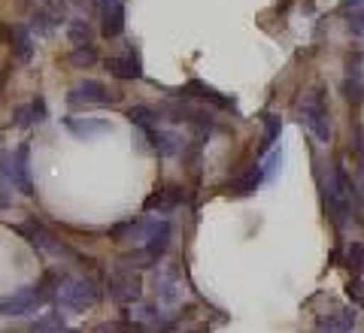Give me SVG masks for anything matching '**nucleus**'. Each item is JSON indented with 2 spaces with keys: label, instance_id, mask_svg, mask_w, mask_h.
<instances>
[{
  "label": "nucleus",
  "instance_id": "obj_8",
  "mask_svg": "<svg viewBox=\"0 0 364 333\" xmlns=\"http://www.w3.org/2000/svg\"><path fill=\"white\" fill-rule=\"evenodd\" d=\"M100 6V33L107 40L119 37L124 31V0H97Z\"/></svg>",
  "mask_w": 364,
  "mask_h": 333
},
{
  "label": "nucleus",
  "instance_id": "obj_19",
  "mask_svg": "<svg viewBox=\"0 0 364 333\" xmlns=\"http://www.w3.org/2000/svg\"><path fill=\"white\" fill-rule=\"evenodd\" d=\"M128 121L131 124H136L143 133H149L155 124H158V112L152 109V107H146V103H140V107H131L128 109Z\"/></svg>",
  "mask_w": 364,
  "mask_h": 333
},
{
  "label": "nucleus",
  "instance_id": "obj_10",
  "mask_svg": "<svg viewBox=\"0 0 364 333\" xmlns=\"http://www.w3.org/2000/svg\"><path fill=\"white\" fill-rule=\"evenodd\" d=\"M107 70H109V76L124 79V82H131V79H140L143 76L140 55H136L134 49H128L124 55H112V58H107Z\"/></svg>",
  "mask_w": 364,
  "mask_h": 333
},
{
  "label": "nucleus",
  "instance_id": "obj_25",
  "mask_svg": "<svg viewBox=\"0 0 364 333\" xmlns=\"http://www.w3.org/2000/svg\"><path fill=\"white\" fill-rule=\"evenodd\" d=\"M343 94H346L349 103H364V82H352V79H346Z\"/></svg>",
  "mask_w": 364,
  "mask_h": 333
},
{
  "label": "nucleus",
  "instance_id": "obj_3",
  "mask_svg": "<svg viewBox=\"0 0 364 333\" xmlns=\"http://www.w3.org/2000/svg\"><path fill=\"white\" fill-rule=\"evenodd\" d=\"M328 209H331V218L340 224V227H346L349 222V212H352V203H355V188H352V179L346 176V170L343 167H334L331 170V176H328Z\"/></svg>",
  "mask_w": 364,
  "mask_h": 333
},
{
  "label": "nucleus",
  "instance_id": "obj_26",
  "mask_svg": "<svg viewBox=\"0 0 364 333\" xmlns=\"http://www.w3.org/2000/svg\"><path fill=\"white\" fill-rule=\"evenodd\" d=\"M346 258H349V267L355 270V273L364 270V246H358V243L349 246V255H346Z\"/></svg>",
  "mask_w": 364,
  "mask_h": 333
},
{
  "label": "nucleus",
  "instance_id": "obj_23",
  "mask_svg": "<svg viewBox=\"0 0 364 333\" xmlns=\"http://www.w3.org/2000/svg\"><path fill=\"white\" fill-rule=\"evenodd\" d=\"M58 330H64V321H61L58 312H49V315L40 318L37 324L31 327V333H58Z\"/></svg>",
  "mask_w": 364,
  "mask_h": 333
},
{
  "label": "nucleus",
  "instance_id": "obj_24",
  "mask_svg": "<svg viewBox=\"0 0 364 333\" xmlns=\"http://www.w3.org/2000/svg\"><path fill=\"white\" fill-rule=\"evenodd\" d=\"M95 61H97L95 45H79V49H73V55H70V64L73 67H88V64H95Z\"/></svg>",
  "mask_w": 364,
  "mask_h": 333
},
{
  "label": "nucleus",
  "instance_id": "obj_18",
  "mask_svg": "<svg viewBox=\"0 0 364 333\" xmlns=\"http://www.w3.org/2000/svg\"><path fill=\"white\" fill-rule=\"evenodd\" d=\"M67 40H70L76 49L79 45H95V31H91L85 18H73V21H67Z\"/></svg>",
  "mask_w": 364,
  "mask_h": 333
},
{
  "label": "nucleus",
  "instance_id": "obj_15",
  "mask_svg": "<svg viewBox=\"0 0 364 333\" xmlns=\"http://www.w3.org/2000/svg\"><path fill=\"white\" fill-rule=\"evenodd\" d=\"M40 121H46V103H43V97H33L31 103H21V107L16 109V116H13L16 128H33V124H40Z\"/></svg>",
  "mask_w": 364,
  "mask_h": 333
},
{
  "label": "nucleus",
  "instance_id": "obj_16",
  "mask_svg": "<svg viewBox=\"0 0 364 333\" xmlns=\"http://www.w3.org/2000/svg\"><path fill=\"white\" fill-rule=\"evenodd\" d=\"M33 49H37V43H33L31 28L28 25H16L13 28V55H16V61L31 64L33 61Z\"/></svg>",
  "mask_w": 364,
  "mask_h": 333
},
{
  "label": "nucleus",
  "instance_id": "obj_7",
  "mask_svg": "<svg viewBox=\"0 0 364 333\" xmlns=\"http://www.w3.org/2000/svg\"><path fill=\"white\" fill-rule=\"evenodd\" d=\"M18 234H25L28 236V243L37 249V251H49V255H73L70 249H67L64 243H58L49 231H46L43 224H37V222H28V224H21L18 227Z\"/></svg>",
  "mask_w": 364,
  "mask_h": 333
},
{
  "label": "nucleus",
  "instance_id": "obj_22",
  "mask_svg": "<svg viewBox=\"0 0 364 333\" xmlns=\"http://www.w3.org/2000/svg\"><path fill=\"white\" fill-rule=\"evenodd\" d=\"M279 131H282V119L273 116V112H267L264 116V148H270L273 143L279 140Z\"/></svg>",
  "mask_w": 364,
  "mask_h": 333
},
{
  "label": "nucleus",
  "instance_id": "obj_29",
  "mask_svg": "<svg viewBox=\"0 0 364 333\" xmlns=\"http://www.w3.org/2000/svg\"><path fill=\"white\" fill-rule=\"evenodd\" d=\"M73 4H79V6H91V4H97V0H73Z\"/></svg>",
  "mask_w": 364,
  "mask_h": 333
},
{
  "label": "nucleus",
  "instance_id": "obj_27",
  "mask_svg": "<svg viewBox=\"0 0 364 333\" xmlns=\"http://www.w3.org/2000/svg\"><path fill=\"white\" fill-rule=\"evenodd\" d=\"M346 294L352 297V303H358V306H364V285H361L358 279H352V282L346 285Z\"/></svg>",
  "mask_w": 364,
  "mask_h": 333
},
{
  "label": "nucleus",
  "instance_id": "obj_4",
  "mask_svg": "<svg viewBox=\"0 0 364 333\" xmlns=\"http://www.w3.org/2000/svg\"><path fill=\"white\" fill-rule=\"evenodd\" d=\"M301 121H304V128L310 131L318 143H328V140H331V119H328V107H325L322 88H316L313 94L304 100V107H301Z\"/></svg>",
  "mask_w": 364,
  "mask_h": 333
},
{
  "label": "nucleus",
  "instance_id": "obj_12",
  "mask_svg": "<svg viewBox=\"0 0 364 333\" xmlns=\"http://www.w3.org/2000/svg\"><path fill=\"white\" fill-rule=\"evenodd\" d=\"M176 94H182V97H198V100H207V103H213V107H219V109H234V100L231 97H225V94H219L213 85H207V82H200V79H191V82L186 85V88H179Z\"/></svg>",
  "mask_w": 364,
  "mask_h": 333
},
{
  "label": "nucleus",
  "instance_id": "obj_17",
  "mask_svg": "<svg viewBox=\"0 0 364 333\" xmlns=\"http://www.w3.org/2000/svg\"><path fill=\"white\" fill-rule=\"evenodd\" d=\"M158 300L161 303H176L179 300V279H176V270H161L158 273Z\"/></svg>",
  "mask_w": 364,
  "mask_h": 333
},
{
  "label": "nucleus",
  "instance_id": "obj_14",
  "mask_svg": "<svg viewBox=\"0 0 364 333\" xmlns=\"http://www.w3.org/2000/svg\"><path fill=\"white\" fill-rule=\"evenodd\" d=\"M146 136L152 140V148L161 158H173V155L182 152V136L176 131H164V128H158V124H155V128L146 133Z\"/></svg>",
  "mask_w": 364,
  "mask_h": 333
},
{
  "label": "nucleus",
  "instance_id": "obj_9",
  "mask_svg": "<svg viewBox=\"0 0 364 333\" xmlns=\"http://www.w3.org/2000/svg\"><path fill=\"white\" fill-rule=\"evenodd\" d=\"M13 188H18L21 194H33V179H31V146L21 143L13 155Z\"/></svg>",
  "mask_w": 364,
  "mask_h": 333
},
{
  "label": "nucleus",
  "instance_id": "obj_21",
  "mask_svg": "<svg viewBox=\"0 0 364 333\" xmlns=\"http://www.w3.org/2000/svg\"><path fill=\"white\" fill-rule=\"evenodd\" d=\"M346 79L364 82V52H352L346 58Z\"/></svg>",
  "mask_w": 364,
  "mask_h": 333
},
{
  "label": "nucleus",
  "instance_id": "obj_13",
  "mask_svg": "<svg viewBox=\"0 0 364 333\" xmlns=\"http://www.w3.org/2000/svg\"><path fill=\"white\" fill-rule=\"evenodd\" d=\"M64 124H67V131H70L73 136H79V140H95V136L112 131V124L107 119H91V116H73V119H67Z\"/></svg>",
  "mask_w": 364,
  "mask_h": 333
},
{
  "label": "nucleus",
  "instance_id": "obj_11",
  "mask_svg": "<svg viewBox=\"0 0 364 333\" xmlns=\"http://www.w3.org/2000/svg\"><path fill=\"white\" fill-rule=\"evenodd\" d=\"M182 200H186V191L179 185H164V188L152 191L143 206H146V212H173Z\"/></svg>",
  "mask_w": 364,
  "mask_h": 333
},
{
  "label": "nucleus",
  "instance_id": "obj_20",
  "mask_svg": "<svg viewBox=\"0 0 364 333\" xmlns=\"http://www.w3.org/2000/svg\"><path fill=\"white\" fill-rule=\"evenodd\" d=\"M261 182H264V170H261V164H255V167H249L246 173L234 182V191L237 194H252Z\"/></svg>",
  "mask_w": 364,
  "mask_h": 333
},
{
  "label": "nucleus",
  "instance_id": "obj_28",
  "mask_svg": "<svg viewBox=\"0 0 364 333\" xmlns=\"http://www.w3.org/2000/svg\"><path fill=\"white\" fill-rule=\"evenodd\" d=\"M343 6H349L352 13H364V0H343Z\"/></svg>",
  "mask_w": 364,
  "mask_h": 333
},
{
  "label": "nucleus",
  "instance_id": "obj_2",
  "mask_svg": "<svg viewBox=\"0 0 364 333\" xmlns=\"http://www.w3.org/2000/svg\"><path fill=\"white\" fill-rule=\"evenodd\" d=\"M55 300L70 312H85L100 300V291L91 279H76V275H61L58 279V291H55Z\"/></svg>",
  "mask_w": 364,
  "mask_h": 333
},
{
  "label": "nucleus",
  "instance_id": "obj_6",
  "mask_svg": "<svg viewBox=\"0 0 364 333\" xmlns=\"http://www.w3.org/2000/svg\"><path fill=\"white\" fill-rule=\"evenodd\" d=\"M109 294H112V300H119V303H134V300H140L143 297V282H140V275H136L134 270H116L109 275Z\"/></svg>",
  "mask_w": 364,
  "mask_h": 333
},
{
  "label": "nucleus",
  "instance_id": "obj_1",
  "mask_svg": "<svg viewBox=\"0 0 364 333\" xmlns=\"http://www.w3.org/2000/svg\"><path fill=\"white\" fill-rule=\"evenodd\" d=\"M52 282H58V275L46 273L43 282L28 285V288H18L13 294H4V297H0V315H28V312H37V309L46 300H52L55 291H58V285H52Z\"/></svg>",
  "mask_w": 364,
  "mask_h": 333
},
{
  "label": "nucleus",
  "instance_id": "obj_5",
  "mask_svg": "<svg viewBox=\"0 0 364 333\" xmlns=\"http://www.w3.org/2000/svg\"><path fill=\"white\" fill-rule=\"evenodd\" d=\"M116 100V94H109V88L97 79H85V82H76L67 94L70 107H107V103Z\"/></svg>",
  "mask_w": 364,
  "mask_h": 333
}]
</instances>
